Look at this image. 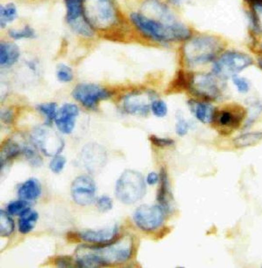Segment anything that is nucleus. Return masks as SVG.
Listing matches in <instances>:
<instances>
[{
  "mask_svg": "<svg viewBox=\"0 0 262 268\" xmlns=\"http://www.w3.org/2000/svg\"><path fill=\"white\" fill-rule=\"evenodd\" d=\"M133 242L130 236L119 238L109 245H81L76 248L74 255L77 267L98 268L121 264L131 256Z\"/></svg>",
  "mask_w": 262,
  "mask_h": 268,
  "instance_id": "nucleus-1",
  "label": "nucleus"
},
{
  "mask_svg": "<svg viewBox=\"0 0 262 268\" xmlns=\"http://www.w3.org/2000/svg\"><path fill=\"white\" fill-rule=\"evenodd\" d=\"M131 18L141 33L157 42L184 41L190 36L189 29L175 20L139 13H132Z\"/></svg>",
  "mask_w": 262,
  "mask_h": 268,
  "instance_id": "nucleus-2",
  "label": "nucleus"
},
{
  "mask_svg": "<svg viewBox=\"0 0 262 268\" xmlns=\"http://www.w3.org/2000/svg\"><path fill=\"white\" fill-rule=\"evenodd\" d=\"M84 15L92 28L106 30L114 25L118 19L113 0H83Z\"/></svg>",
  "mask_w": 262,
  "mask_h": 268,
  "instance_id": "nucleus-3",
  "label": "nucleus"
},
{
  "mask_svg": "<svg viewBox=\"0 0 262 268\" xmlns=\"http://www.w3.org/2000/svg\"><path fill=\"white\" fill-rule=\"evenodd\" d=\"M219 39L209 36H202L192 39L184 48L187 62L192 65L205 64L212 61L222 50Z\"/></svg>",
  "mask_w": 262,
  "mask_h": 268,
  "instance_id": "nucleus-4",
  "label": "nucleus"
},
{
  "mask_svg": "<svg viewBox=\"0 0 262 268\" xmlns=\"http://www.w3.org/2000/svg\"><path fill=\"white\" fill-rule=\"evenodd\" d=\"M146 186L142 176L132 170L125 171L116 182L115 194L118 199L126 204H131L143 197Z\"/></svg>",
  "mask_w": 262,
  "mask_h": 268,
  "instance_id": "nucleus-5",
  "label": "nucleus"
},
{
  "mask_svg": "<svg viewBox=\"0 0 262 268\" xmlns=\"http://www.w3.org/2000/svg\"><path fill=\"white\" fill-rule=\"evenodd\" d=\"M248 111L242 105L229 103L216 110L212 123L222 135H230L238 130L246 120Z\"/></svg>",
  "mask_w": 262,
  "mask_h": 268,
  "instance_id": "nucleus-6",
  "label": "nucleus"
},
{
  "mask_svg": "<svg viewBox=\"0 0 262 268\" xmlns=\"http://www.w3.org/2000/svg\"><path fill=\"white\" fill-rule=\"evenodd\" d=\"M254 60L249 55L237 51H228L223 54L213 65L212 73L223 81L236 76L253 65Z\"/></svg>",
  "mask_w": 262,
  "mask_h": 268,
  "instance_id": "nucleus-7",
  "label": "nucleus"
},
{
  "mask_svg": "<svg viewBox=\"0 0 262 268\" xmlns=\"http://www.w3.org/2000/svg\"><path fill=\"white\" fill-rule=\"evenodd\" d=\"M224 81L212 73L200 74L192 77L190 87L194 93L205 100L214 101L221 95Z\"/></svg>",
  "mask_w": 262,
  "mask_h": 268,
  "instance_id": "nucleus-8",
  "label": "nucleus"
},
{
  "mask_svg": "<svg viewBox=\"0 0 262 268\" xmlns=\"http://www.w3.org/2000/svg\"><path fill=\"white\" fill-rule=\"evenodd\" d=\"M66 8V20L74 32L84 37H92L93 29L86 20L83 0H65Z\"/></svg>",
  "mask_w": 262,
  "mask_h": 268,
  "instance_id": "nucleus-9",
  "label": "nucleus"
},
{
  "mask_svg": "<svg viewBox=\"0 0 262 268\" xmlns=\"http://www.w3.org/2000/svg\"><path fill=\"white\" fill-rule=\"evenodd\" d=\"M73 98L83 106L95 108L101 101L109 98L111 93L99 86L92 84H81L75 87L72 92Z\"/></svg>",
  "mask_w": 262,
  "mask_h": 268,
  "instance_id": "nucleus-10",
  "label": "nucleus"
},
{
  "mask_svg": "<svg viewBox=\"0 0 262 268\" xmlns=\"http://www.w3.org/2000/svg\"><path fill=\"white\" fill-rule=\"evenodd\" d=\"M164 219V210L158 205H142L137 208L133 214L135 224L144 231L156 230Z\"/></svg>",
  "mask_w": 262,
  "mask_h": 268,
  "instance_id": "nucleus-11",
  "label": "nucleus"
},
{
  "mask_svg": "<svg viewBox=\"0 0 262 268\" xmlns=\"http://www.w3.org/2000/svg\"><path fill=\"white\" fill-rule=\"evenodd\" d=\"M34 144L47 156L55 157L63 150L65 144L62 139L54 132L44 127L38 128L34 132Z\"/></svg>",
  "mask_w": 262,
  "mask_h": 268,
  "instance_id": "nucleus-12",
  "label": "nucleus"
},
{
  "mask_svg": "<svg viewBox=\"0 0 262 268\" xmlns=\"http://www.w3.org/2000/svg\"><path fill=\"white\" fill-rule=\"evenodd\" d=\"M96 186L93 179L89 176L77 177L71 185V194L73 201L81 206L91 204L94 201Z\"/></svg>",
  "mask_w": 262,
  "mask_h": 268,
  "instance_id": "nucleus-13",
  "label": "nucleus"
},
{
  "mask_svg": "<svg viewBox=\"0 0 262 268\" xmlns=\"http://www.w3.org/2000/svg\"><path fill=\"white\" fill-rule=\"evenodd\" d=\"M79 108L72 103H66L57 111L55 122L58 130L63 134L71 133L74 128Z\"/></svg>",
  "mask_w": 262,
  "mask_h": 268,
  "instance_id": "nucleus-14",
  "label": "nucleus"
},
{
  "mask_svg": "<svg viewBox=\"0 0 262 268\" xmlns=\"http://www.w3.org/2000/svg\"><path fill=\"white\" fill-rule=\"evenodd\" d=\"M119 228L114 226L98 231H86L79 234V238L85 242L97 246H104L118 239Z\"/></svg>",
  "mask_w": 262,
  "mask_h": 268,
  "instance_id": "nucleus-15",
  "label": "nucleus"
},
{
  "mask_svg": "<svg viewBox=\"0 0 262 268\" xmlns=\"http://www.w3.org/2000/svg\"><path fill=\"white\" fill-rule=\"evenodd\" d=\"M82 158L86 170L92 174L99 173L104 167L106 160L104 151L95 146L84 149Z\"/></svg>",
  "mask_w": 262,
  "mask_h": 268,
  "instance_id": "nucleus-16",
  "label": "nucleus"
},
{
  "mask_svg": "<svg viewBox=\"0 0 262 268\" xmlns=\"http://www.w3.org/2000/svg\"><path fill=\"white\" fill-rule=\"evenodd\" d=\"M145 98L140 94H132L124 99L123 107L125 111L131 115H146L151 108Z\"/></svg>",
  "mask_w": 262,
  "mask_h": 268,
  "instance_id": "nucleus-17",
  "label": "nucleus"
},
{
  "mask_svg": "<svg viewBox=\"0 0 262 268\" xmlns=\"http://www.w3.org/2000/svg\"><path fill=\"white\" fill-rule=\"evenodd\" d=\"M20 51L18 47L11 42H2L0 44V65L8 67L18 60Z\"/></svg>",
  "mask_w": 262,
  "mask_h": 268,
  "instance_id": "nucleus-18",
  "label": "nucleus"
},
{
  "mask_svg": "<svg viewBox=\"0 0 262 268\" xmlns=\"http://www.w3.org/2000/svg\"><path fill=\"white\" fill-rule=\"evenodd\" d=\"M191 110L198 121L203 124L212 123L215 108L206 102L191 101L189 103Z\"/></svg>",
  "mask_w": 262,
  "mask_h": 268,
  "instance_id": "nucleus-19",
  "label": "nucleus"
},
{
  "mask_svg": "<svg viewBox=\"0 0 262 268\" xmlns=\"http://www.w3.org/2000/svg\"><path fill=\"white\" fill-rule=\"evenodd\" d=\"M41 193V184L35 178L30 179L25 182L19 187L18 191V195L21 199L27 201L36 200Z\"/></svg>",
  "mask_w": 262,
  "mask_h": 268,
  "instance_id": "nucleus-20",
  "label": "nucleus"
},
{
  "mask_svg": "<svg viewBox=\"0 0 262 268\" xmlns=\"http://www.w3.org/2000/svg\"><path fill=\"white\" fill-rule=\"evenodd\" d=\"M19 216V232L23 234H26L32 231L38 220V213L29 207Z\"/></svg>",
  "mask_w": 262,
  "mask_h": 268,
  "instance_id": "nucleus-21",
  "label": "nucleus"
},
{
  "mask_svg": "<svg viewBox=\"0 0 262 268\" xmlns=\"http://www.w3.org/2000/svg\"><path fill=\"white\" fill-rule=\"evenodd\" d=\"M23 148L16 142L8 140L4 144L1 151V170L7 163L23 153Z\"/></svg>",
  "mask_w": 262,
  "mask_h": 268,
  "instance_id": "nucleus-22",
  "label": "nucleus"
},
{
  "mask_svg": "<svg viewBox=\"0 0 262 268\" xmlns=\"http://www.w3.org/2000/svg\"><path fill=\"white\" fill-rule=\"evenodd\" d=\"M262 141V132H252L242 134L236 137L233 143L238 149L255 146Z\"/></svg>",
  "mask_w": 262,
  "mask_h": 268,
  "instance_id": "nucleus-23",
  "label": "nucleus"
},
{
  "mask_svg": "<svg viewBox=\"0 0 262 268\" xmlns=\"http://www.w3.org/2000/svg\"><path fill=\"white\" fill-rule=\"evenodd\" d=\"M17 16L16 5L9 3L5 5L0 6V26L4 28L8 23L13 22Z\"/></svg>",
  "mask_w": 262,
  "mask_h": 268,
  "instance_id": "nucleus-24",
  "label": "nucleus"
},
{
  "mask_svg": "<svg viewBox=\"0 0 262 268\" xmlns=\"http://www.w3.org/2000/svg\"><path fill=\"white\" fill-rule=\"evenodd\" d=\"M15 224L12 218L3 210H0V235L6 237L10 236L14 231Z\"/></svg>",
  "mask_w": 262,
  "mask_h": 268,
  "instance_id": "nucleus-25",
  "label": "nucleus"
},
{
  "mask_svg": "<svg viewBox=\"0 0 262 268\" xmlns=\"http://www.w3.org/2000/svg\"><path fill=\"white\" fill-rule=\"evenodd\" d=\"M161 187L158 196V200L163 208H168L169 206L168 200L170 198V193L167 177L164 171L161 173Z\"/></svg>",
  "mask_w": 262,
  "mask_h": 268,
  "instance_id": "nucleus-26",
  "label": "nucleus"
},
{
  "mask_svg": "<svg viewBox=\"0 0 262 268\" xmlns=\"http://www.w3.org/2000/svg\"><path fill=\"white\" fill-rule=\"evenodd\" d=\"M9 37L15 40H19V39L34 38L36 37V33L34 29L30 26H25L20 30L16 29H10L8 32Z\"/></svg>",
  "mask_w": 262,
  "mask_h": 268,
  "instance_id": "nucleus-27",
  "label": "nucleus"
},
{
  "mask_svg": "<svg viewBox=\"0 0 262 268\" xmlns=\"http://www.w3.org/2000/svg\"><path fill=\"white\" fill-rule=\"evenodd\" d=\"M251 4L252 22L257 30L262 33V3Z\"/></svg>",
  "mask_w": 262,
  "mask_h": 268,
  "instance_id": "nucleus-28",
  "label": "nucleus"
},
{
  "mask_svg": "<svg viewBox=\"0 0 262 268\" xmlns=\"http://www.w3.org/2000/svg\"><path fill=\"white\" fill-rule=\"evenodd\" d=\"M57 105L55 102L46 103L38 105L37 107L39 111H40L47 117L48 123L55 120L56 116Z\"/></svg>",
  "mask_w": 262,
  "mask_h": 268,
  "instance_id": "nucleus-29",
  "label": "nucleus"
},
{
  "mask_svg": "<svg viewBox=\"0 0 262 268\" xmlns=\"http://www.w3.org/2000/svg\"><path fill=\"white\" fill-rule=\"evenodd\" d=\"M22 154L26 158L27 161L32 166L38 167L43 164L42 158L39 155L33 148L30 146H24Z\"/></svg>",
  "mask_w": 262,
  "mask_h": 268,
  "instance_id": "nucleus-30",
  "label": "nucleus"
},
{
  "mask_svg": "<svg viewBox=\"0 0 262 268\" xmlns=\"http://www.w3.org/2000/svg\"><path fill=\"white\" fill-rule=\"evenodd\" d=\"M58 80L63 83H69L72 81L73 74L72 69L66 65H58L57 70Z\"/></svg>",
  "mask_w": 262,
  "mask_h": 268,
  "instance_id": "nucleus-31",
  "label": "nucleus"
},
{
  "mask_svg": "<svg viewBox=\"0 0 262 268\" xmlns=\"http://www.w3.org/2000/svg\"><path fill=\"white\" fill-rule=\"evenodd\" d=\"M28 205V201L22 199L13 201L8 205L7 211L11 215H20L29 207Z\"/></svg>",
  "mask_w": 262,
  "mask_h": 268,
  "instance_id": "nucleus-32",
  "label": "nucleus"
},
{
  "mask_svg": "<svg viewBox=\"0 0 262 268\" xmlns=\"http://www.w3.org/2000/svg\"><path fill=\"white\" fill-rule=\"evenodd\" d=\"M151 110L153 114L158 117L166 116L168 112L167 105L162 100H154L151 103Z\"/></svg>",
  "mask_w": 262,
  "mask_h": 268,
  "instance_id": "nucleus-33",
  "label": "nucleus"
},
{
  "mask_svg": "<svg viewBox=\"0 0 262 268\" xmlns=\"http://www.w3.org/2000/svg\"><path fill=\"white\" fill-rule=\"evenodd\" d=\"M66 164V158L63 156L58 155L54 157L50 163V168L53 173L60 174L64 170Z\"/></svg>",
  "mask_w": 262,
  "mask_h": 268,
  "instance_id": "nucleus-34",
  "label": "nucleus"
},
{
  "mask_svg": "<svg viewBox=\"0 0 262 268\" xmlns=\"http://www.w3.org/2000/svg\"><path fill=\"white\" fill-rule=\"evenodd\" d=\"M176 133L180 136L186 135L189 132L190 124L182 115L178 113L177 115Z\"/></svg>",
  "mask_w": 262,
  "mask_h": 268,
  "instance_id": "nucleus-35",
  "label": "nucleus"
},
{
  "mask_svg": "<svg viewBox=\"0 0 262 268\" xmlns=\"http://www.w3.org/2000/svg\"><path fill=\"white\" fill-rule=\"evenodd\" d=\"M232 81L239 92L246 93L249 91L250 85L245 78L240 77L236 75L232 77Z\"/></svg>",
  "mask_w": 262,
  "mask_h": 268,
  "instance_id": "nucleus-36",
  "label": "nucleus"
},
{
  "mask_svg": "<svg viewBox=\"0 0 262 268\" xmlns=\"http://www.w3.org/2000/svg\"><path fill=\"white\" fill-rule=\"evenodd\" d=\"M113 205V201L111 198L108 196H102L96 202L97 207L102 212H106L110 211L112 210Z\"/></svg>",
  "mask_w": 262,
  "mask_h": 268,
  "instance_id": "nucleus-37",
  "label": "nucleus"
},
{
  "mask_svg": "<svg viewBox=\"0 0 262 268\" xmlns=\"http://www.w3.org/2000/svg\"><path fill=\"white\" fill-rule=\"evenodd\" d=\"M55 264L58 267L70 268L77 267L75 260L69 256H59L55 258Z\"/></svg>",
  "mask_w": 262,
  "mask_h": 268,
  "instance_id": "nucleus-38",
  "label": "nucleus"
},
{
  "mask_svg": "<svg viewBox=\"0 0 262 268\" xmlns=\"http://www.w3.org/2000/svg\"><path fill=\"white\" fill-rule=\"evenodd\" d=\"M149 140L154 145L160 147L171 146L174 143L171 139L160 137L155 135L150 136Z\"/></svg>",
  "mask_w": 262,
  "mask_h": 268,
  "instance_id": "nucleus-39",
  "label": "nucleus"
},
{
  "mask_svg": "<svg viewBox=\"0 0 262 268\" xmlns=\"http://www.w3.org/2000/svg\"><path fill=\"white\" fill-rule=\"evenodd\" d=\"M252 111L251 116L248 119L247 123V126H250L253 123L258 115L262 112V104L257 103L252 107Z\"/></svg>",
  "mask_w": 262,
  "mask_h": 268,
  "instance_id": "nucleus-40",
  "label": "nucleus"
},
{
  "mask_svg": "<svg viewBox=\"0 0 262 268\" xmlns=\"http://www.w3.org/2000/svg\"><path fill=\"white\" fill-rule=\"evenodd\" d=\"M13 113L10 110H6L1 113V120L6 123H10L13 120Z\"/></svg>",
  "mask_w": 262,
  "mask_h": 268,
  "instance_id": "nucleus-41",
  "label": "nucleus"
},
{
  "mask_svg": "<svg viewBox=\"0 0 262 268\" xmlns=\"http://www.w3.org/2000/svg\"><path fill=\"white\" fill-rule=\"evenodd\" d=\"M159 179L158 176L155 173H151L148 176L147 181L150 185L156 184Z\"/></svg>",
  "mask_w": 262,
  "mask_h": 268,
  "instance_id": "nucleus-42",
  "label": "nucleus"
},
{
  "mask_svg": "<svg viewBox=\"0 0 262 268\" xmlns=\"http://www.w3.org/2000/svg\"><path fill=\"white\" fill-rule=\"evenodd\" d=\"M247 1H248L250 4L257 3H262V0H247Z\"/></svg>",
  "mask_w": 262,
  "mask_h": 268,
  "instance_id": "nucleus-43",
  "label": "nucleus"
},
{
  "mask_svg": "<svg viewBox=\"0 0 262 268\" xmlns=\"http://www.w3.org/2000/svg\"><path fill=\"white\" fill-rule=\"evenodd\" d=\"M258 65L260 67V68L262 71V58H259L258 60Z\"/></svg>",
  "mask_w": 262,
  "mask_h": 268,
  "instance_id": "nucleus-44",
  "label": "nucleus"
},
{
  "mask_svg": "<svg viewBox=\"0 0 262 268\" xmlns=\"http://www.w3.org/2000/svg\"></svg>",
  "mask_w": 262,
  "mask_h": 268,
  "instance_id": "nucleus-45",
  "label": "nucleus"
}]
</instances>
